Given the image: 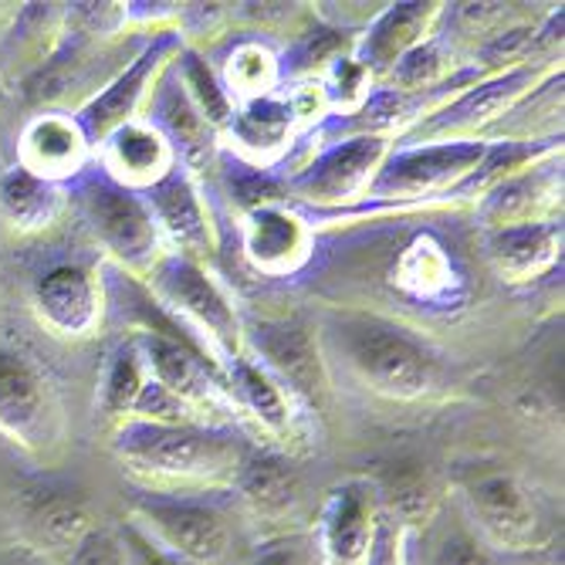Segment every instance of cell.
Returning a JSON list of instances; mask_svg holds the SVG:
<instances>
[{
	"label": "cell",
	"mask_w": 565,
	"mask_h": 565,
	"mask_svg": "<svg viewBox=\"0 0 565 565\" xmlns=\"http://www.w3.org/2000/svg\"><path fill=\"white\" fill-rule=\"evenodd\" d=\"M234 383H237L241 396L250 403L254 414H258L268 427H285L288 414H285L281 393L258 370H254L250 363H244V359H237V363H234Z\"/></svg>",
	"instance_id": "27"
},
{
	"label": "cell",
	"mask_w": 565,
	"mask_h": 565,
	"mask_svg": "<svg viewBox=\"0 0 565 565\" xmlns=\"http://www.w3.org/2000/svg\"><path fill=\"white\" fill-rule=\"evenodd\" d=\"M62 211L58 183H47L24 167L0 173V221L14 231H41Z\"/></svg>",
	"instance_id": "12"
},
{
	"label": "cell",
	"mask_w": 565,
	"mask_h": 565,
	"mask_svg": "<svg viewBox=\"0 0 565 565\" xmlns=\"http://www.w3.org/2000/svg\"><path fill=\"white\" fill-rule=\"evenodd\" d=\"M142 515L149 519L173 555L196 562V565H221L231 552V532L217 511L190 504V501H167L152 498L142 501Z\"/></svg>",
	"instance_id": "3"
},
{
	"label": "cell",
	"mask_w": 565,
	"mask_h": 565,
	"mask_svg": "<svg viewBox=\"0 0 565 565\" xmlns=\"http://www.w3.org/2000/svg\"><path fill=\"white\" fill-rule=\"evenodd\" d=\"M183 75H186V85L193 88V98H196V106H200L203 119L224 122V119L231 116V102H227V95L217 88L211 68L203 65L196 55H186V58H183Z\"/></svg>",
	"instance_id": "28"
},
{
	"label": "cell",
	"mask_w": 565,
	"mask_h": 565,
	"mask_svg": "<svg viewBox=\"0 0 565 565\" xmlns=\"http://www.w3.org/2000/svg\"><path fill=\"white\" fill-rule=\"evenodd\" d=\"M34 312L44 329L65 339H82L98 322V288L85 268L62 265L51 268L34 285Z\"/></svg>",
	"instance_id": "6"
},
{
	"label": "cell",
	"mask_w": 565,
	"mask_h": 565,
	"mask_svg": "<svg viewBox=\"0 0 565 565\" xmlns=\"http://www.w3.org/2000/svg\"><path fill=\"white\" fill-rule=\"evenodd\" d=\"M167 142L149 126H119L106 146V167L129 183H152L167 173Z\"/></svg>",
	"instance_id": "14"
},
{
	"label": "cell",
	"mask_w": 565,
	"mask_h": 565,
	"mask_svg": "<svg viewBox=\"0 0 565 565\" xmlns=\"http://www.w3.org/2000/svg\"><path fill=\"white\" fill-rule=\"evenodd\" d=\"M160 113H163L170 132L183 142V149L190 152V157H193V152H200V149H207V142H203V116H193L190 102L180 92H167L163 95Z\"/></svg>",
	"instance_id": "30"
},
{
	"label": "cell",
	"mask_w": 565,
	"mask_h": 565,
	"mask_svg": "<svg viewBox=\"0 0 565 565\" xmlns=\"http://www.w3.org/2000/svg\"><path fill=\"white\" fill-rule=\"evenodd\" d=\"M468 504L481 529L501 545H525L535 532V511L525 488L504 471H478L465 481Z\"/></svg>",
	"instance_id": "7"
},
{
	"label": "cell",
	"mask_w": 565,
	"mask_h": 565,
	"mask_svg": "<svg viewBox=\"0 0 565 565\" xmlns=\"http://www.w3.org/2000/svg\"><path fill=\"white\" fill-rule=\"evenodd\" d=\"M481 142H447V146H427L414 152H399V157L380 173L373 183L376 193H427L454 177L468 173L484 157Z\"/></svg>",
	"instance_id": "8"
},
{
	"label": "cell",
	"mask_w": 565,
	"mask_h": 565,
	"mask_svg": "<svg viewBox=\"0 0 565 565\" xmlns=\"http://www.w3.org/2000/svg\"><path fill=\"white\" fill-rule=\"evenodd\" d=\"M72 565H126V555L109 532H88L72 548Z\"/></svg>",
	"instance_id": "33"
},
{
	"label": "cell",
	"mask_w": 565,
	"mask_h": 565,
	"mask_svg": "<svg viewBox=\"0 0 565 565\" xmlns=\"http://www.w3.org/2000/svg\"><path fill=\"white\" fill-rule=\"evenodd\" d=\"M142 380H139V359L132 349H122L113 363V373H109V386H106V406L113 414L119 409H129L139 396H142Z\"/></svg>",
	"instance_id": "31"
},
{
	"label": "cell",
	"mask_w": 565,
	"mask_h": 565,
	"mask_svg": "<svg viewBox=\"0 0 565 565\" xmlns=\"http://www.w3.org/2000/svg\"><path fill=\"white\" fill-rule=\"evenodd\" d=\"M278 196H281V186L268 177L254 173L241 183V200H247V203H265V200H278Z\"/></svg>",
	"instance_id": "36"
},
{
	"label": "cell",
	"mask_w": 565,
	"mask_h": 565,
	"mask_svg": "<svg viewBox=\"0 0 565 565\" xmlns=\"http://www.w3.org/2000/svg\"><path fill=\"white\" fill-rule=\"evenodd\" d=\"M291 109L275 98H254L250 106L237 116V139L247 149H275L288 136Z\"/></svg>",
	"instance_id": "22"
},
{
	"label": "cell",
	"mask_w": 565,
	"mask_h": 565,
	"mask_svg": "<svg viewBox=\"0 0 565 565\" xmlns=\"http://www.w3.org/2000/svg\"><path fill=\"white\" fill-rule=\"evenodd\" d=\"M149 359L152 366L160 373V383L180 396H203V380H200V370L193 359L177 345V342H167V339H149Z\"/></svg>",
	"instance_id": "25"
},
{
	"label": "cell",
	"mask_w": 565,
	"mask_h": 565,
	"mask_svg": "<svg viewBox=\"0 0 565 565\" xmlns=\"http://www.w3.org/2000/svg\"><path fill=\"white\" fill-rule=\"evenodd\" d=\"M437 68V55L430 47H420V51H414L409 58H403L399 62V82H406V85H420L430 72Z\"/></svg>",
	"instance_id": "35"
},
{
	"label": "cell",
	"mask_w": 565,
	"mask_h": 565,
	"mask_svg": "<svg viewBox=\"0 0 565 565\" xmlns=\"http://www.w3.org/2000/svg\"><path fill=\"white\" fill-rule=\"evenodd\" d=\"M160 288L167 291V298L173 305L183 308L186 316H193L196 322L214 329L217 335H231L234 332V316H231L227 301L217 295V288L207 278H203L193 265L167 262L160 268Z\"/></svg>",
	"instance_id": "13"
},
{
	"label": "cell",
	"mask_w": 565,
	"mask_h": 565,
	"mask_svg": "<svg viewBox=\"0 0 565 565\" xmlns=\"http://www.w3.org/2000/svg\"><path fill=\"white\" fill-rule=\"evenodd\" d=\"M386 494H390L393 508L403 511V515H417V511L427 504V484H424L420 471H414V468H393L386 475Z\"/></svg>",
	"instance_id": "32"
},
{
	"label": "cell",
	"mask_w": 565,
	"mask_h": 565,
	"mask_svg": "<svg viewBox=\"0 0 565 565\" xmlns=\"http://www.w3.org/2000/svg\"><path fill=\"white\" fill-rule=\"evenodd\" d=\"M227 72H231V85H237L241 92H265L275 75V62L258 44H244L234 51Z\"/></svg>",
	"instance_id": "29"
},
{
	"label": "cell",
	"mask_w": 565,
	"mask_h": 565,
	"mask_svg": "<svg viewBox=\"0 0 565 565\" xmlns=\"http://www.w3.org/2000/svg\"><path fill=\"white\" fill-rule=\"evenodd\" d=\"M126 465L146 478L170 484H200L221 481L241 471V450L227 437L193 434L177 427H129L119 440Z\"/></svg>",
	"instance_id": "1"
},
{
	"label": "cell",
	"mask_w": 565,
	"mask_h": 565,
	"mask_svg": "<svg viewBox=\"0 0 565 565\" xmlns=\"http://www.w3.org/2000/svg\"><path fill=\"white\" fill-rule=\"evenodd\" d=\"M380 157H383L380 139H373V136L349 139V142L329 149L326 157L298 180V186L312 200H342L366 180V173L376 167Z\"/></svg>",
	"instance_id": "11"
},
{
	"label": "cell",
	"mask_w": 565,
	"mask_h": 565,
	"mask_svg": "<svg viewBox=\"0 0 565 565\" xmlns=\"http://www.w3.org/2000/svg\"><path fill=\"white\" fill-rule=\"evenodd\" d=\"M399 281L409 291H417V295L444 288V281H447V258L440 254V247L434 241L420 237L414 247L403 254V262H399Z\"/></svg>",
	"instance_id": "26"
},
{
	"label": "cell",
	"mask_w": 565,
	"mask_h": 565,
	"mask_svg": "<svg viewBox=\"0 0 565 565\" xmlns=\"http://www.w3.org/2000/svg\"><path fill=\"white\" fill-rule=\"evenodd\" d=\"M427 18V11L420 8V4H403V8H396V11H390L383 21H380V28H376V34L370 38V44H366V58H373L370 65L373 68H383V65H390L393 58H399V51L414 41V34H417V28H420V21Z\"/></svg>",
	"instance_id": "23"
},
{
	"label": "cell",
	"mask_w": 565,
	"mask_h": 565,
	"mask_svg": "<svg viewBox=\"0 0 565 565\" xmlns=\"http://www.w3.org/2000/svg\"><path fill=\"white\" fill-rule=\"evenodd\" d=\"M31 522L51 545H58V548H75L92 532L85 508L62 491H44L41 498H34Z\"/></svg>",
	"instance_id": "19"
},
{
	"label": "cell",
	"mask_w": 565,
	"mask_h": 565,
	"mask_svg": "<svg viewBox=\"0 0 565 565\" xmlns=\"http://www.w3.org/2000/svg\"><path fill=\"white\" fill-rule=\"evenodd\" d=\"M558 241H562V234L548 224L504 227L491 237V258H494L501 275L529 278L555 258Z\"/></svg>",
	"instance_id": "15"
},
{
	"label": "cell",
	"mask_w": 565,
	"mask_h": 565,
	"mask_svg": "<svg viewBox=\"0 0 565 565\" xmlns=\"http://www.w3.org/2000/svg\"><path fill=\"white\" fill-rule=\"evenodd\" d=\"M258 565H301V558H298L295 548L281 545V548H268V552L258 558Z\"/></svg>",
	"instance_id": "37"
},
{
	"label": "cell",
	"mask_w": 565,
	"mask_h": 565,
	"mask_svg": "<svg viewBox=\"0 0 565 565\" xmlns=\"http://www.w3.org/2000/svg\"><path fill=\"white\" fill-rule=\"evenodd\" d=\"M522 82H525L522 72L508 75V78H498V82H491V85H484V88H478V92H471V95L460 98L454 109H447V116H444L440 122H444V126H447V122H450V126H475V122L494 116L508 98H515V95L522 92Z\"/></svg>",
	"instance_id": "24"
},
{
	"label": "cell",
	"mask_w": 565,
	"mask_h": 565,
	"mask_svg": "<svg viewBox=\"0 0 565 565\" xmlns=\"http://www.w3.org/2000/svg\"><path fill=\"white\" fill-rule=\"evenodd\" d=\"M258 345L265 349V355L298 390L312 393L319 386V359H316L312 339H308L305 329H298L295 322L262 326L258 329Z\"/></svg>",
	"instance_id": "16"
},
{
	"label": "cell",
	"mask_w": 565,
	"mask_h": 565,
	"mask_svg": "<svg viewBox=\"0 0 565 565\" xmlns=\"http://www.w3.org/2000/svg\"><path fill=\"white\" fill-rule=\"evenodd\" d=\"M152 203H157L160 221L170 227V234L177 241L196 244L203 237V214H200V203L186 180H180V177L160 180L157 190H152Z\"/></svg>",
	"instance_id": "21"
},
{
	"label": "cell",
	"mask_w": 565,
	"mask_h": 565,
	"mask_svg": "<svg viewBox=\"0 0 565 565\" xmlns=\"http://www.w3.org/2000/svg\"><path fill=\"white\" fill-rule=\"evenodd\" d=\"M237 484L244 498L268 515H281L298 501V478L278 457H247L241 460Z\"/></svg>",
	"instance_id": "17"
},
{
	"label": "cell",
	"mask_w": 565,
	"mask_h": 565,
	"mask_svg": "<svg viewBox=\"0 0 565 565\" xmlns=\"http://www.w3.org/2000/svg\"><path fill=\"white\" fill-rule=\"evenodd\" d=\"M142 558H146V565H177L173 558H167V555H160V552H142Z\"/></svg>",
	"instance_id": "38"
},
{
	"label": "cell",
	"mask_w": 565,
	"mask_h": 565,
	"mask_svg": "<svg viewBox=\"0 0 565 565\" xmlns=\"http://www.w3.org/2000/svg\"><path fill=\"white\" fill-rule=\"evenodd\" d=\"M345 349L355 370L376 390L393 396H417L430 386V359L406 335L383 326H352L345 332Z\"/></svg>",
	"instance_id": "2"
},
{
	"label": "cell",
	"mask_w": 565,
	"mask_h": 565,
	"mask_svg": "<svg viewBox=\"0 0 565 565\" xmlns=\"http://www.w3.org/2000/svg\"><path fill=\"white\" fill-rule=\"evenodd\" d=\"M437 565H488V558L468 539H447L437 552Z\"/></svg>",
	"instance_id": "34"
},
{
	"label": "cell",
	"mask_w": 565,
	"mask_h": 565,
	"mask_svg": "<svg viewBox=\"0 0 565 565\" xmlns=\"http://www.w3.org/2000/svg\"><path fill=\"white\" fill-rule=\"evenodd\" d=\"M0 430L24 447H41L51 434L44 376L14 349H0Z\"/></svg>",
	"instance_id": "4"
},
{
	"label": "cell",
	"mask_w": 565,
	"mask_h": 565,
	"mask_svg": "<svg viewBox=\"0 0 565 565\" xmlns=\"http://www.w3.org/2000/svg\"><path fill=\"white\" fill-rule=\"evenodd\" d=\"M322 555L329 565H366L373 555V508L359 484L332 494L322 515Z\"/></svg>",
	"instance_id": "9"
},
{
	"label": "cell",
	"mask_w": 565,
	"mask_h": 565,
	"mask_svg": "<svg viewBox=\"0 0 565 565\" xmlns=\"http://www.w3.org/2000/svg\"><path fill=\"white\" fill-rule=\"evenodd\" d=\"M167 51V44H157V47H149L146 55L136 62V68H129L106 95H102L95 106L88 109V126L92 129H98V132H106V129H119V122L129 116V109H132V102H136V95H139V88H142V82H146V75H149V68L157 65V58Z\"/></svg>",
	"instance_id": "20"
},
{
	"label": "cell",
	"mask_w": 565,
	"mask_h": 565,
	"mask_svg": "<svg viewBox=\"0 0 565 565\" xmlns=\"http://www.w3.org/2000/svg\"><path fill=\"white\" fill-rule=\"evenodd\" d=\"M247 247L254 254V262L281 271L295 265V258L305 250V231L295 217L278 214V211H258L250 217L247 231Z\"/></svg>",
	"instance_id": "18"
},
{
	"label": "cell",
	"mask_w": 565,
	"mask_h": 565,
	"mask_svg": "<svg viewBox=\"0 0 565 565\" xmlns=\"http://www.w3.org/2000/svg\"><path fill=\"white\" fill-rule=\"evenodd\" d=\"M85 160V132L65 116H38L21 136V167L47 183L75 173Z\"/></svg>",
	"instance_id": "10"
},
{
	"label": "cell",
	"mask_w": 565,
	"mask_h": 565,
	"mask_svg": "<svg viewBox=\"0 0 565 565\" xmlns=\"http://www.w3.org/2000/svg\"><path fill=\"white\" fill-rule=\"evenodd\" d=\"M85 211H88L95 234L106 241L119 258L126 262L149 258L152 244H157V231H152V217L146 211V203L132 196L126 186H116V183L88 186Z\"/></svg>",
	"instance_id": "5"
}]
</instances>
